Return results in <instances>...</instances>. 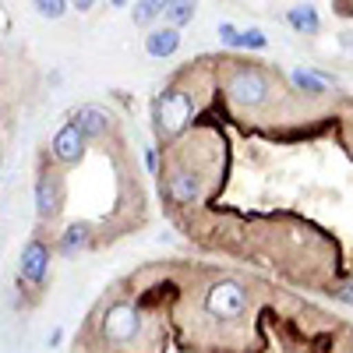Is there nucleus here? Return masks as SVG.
I'll list each match as a JSON object with an SVG mask.
<instances>
[{"label": "nucleus", "mask_w": 353, "mask_h": 353, "mask_svg": "<svg viewBox=\"0 0 353 353\" xmlns=\"http://www.w3.org/2000/svg\"><path fill=\"white\" fill-rule=\"evenodd\" d=\"M141 325H145V318H141V311H138V304H131V301H113L106 311H103V339L110 343V346H131V343H138V336H141Z\"/></svg>", "instance_id": "f257e3e1"}, {"label": "nucleus", "mask_w": 353, "mask_h": 353, "mask_svg": "<svg viewBox=\"0 0 353 353\" xmlns=\"http://www.w3.org/2000/svg\"><path fill=\"white\" fill-rule=\"evenodd\" d=\"M226 92H230L233 103L254 110V106H261V103H269L272 81H269V74H265L261 68L241 64V68H233V74H230V81H226Z\"/></svg>", "instance_id": "f03ea898"}, {"label": "nucleus", "mask_w": 353, "mask_h": 353, "mask_svg": "<svg viewBox=\"0 0 353 353\" xmlns=\"http://www.w3.org/2000/svg\"><path fill=\"white\" fill-rule=\"evenodd\" d=\"M251 307V297H248V290L241 283H233V279H219L209 286V293H205V311H209L212 318H223V321H237L244 318Z\"/></svg>", "instance_id": "7ed1b4c3"}, {"label": "nucleus", "mask_w": 353, "mask_h": 353, "mask_svg": "<svg viewBox=\"0 0 353 353\" xmlns=\"http://www.w3.org/2000/svg\"><path fill=\"white\" fill-rule=\"evenodd\" d=\"M50 258H53V251L43 237H28L21 248V258H18V283L39 293L50 279Z\"/></svg>", "instance_id": "20e7f679"}, {"label": "nucleus", "mask_w": 353, "mask_h": 353, "mask_svg": "<svg viewBox=\"0 0 353 353\" xmlns=\"http://www.w3.org/2000/svg\"><path fill=\"white\" fill-rule=\"evenodd\" d=\"M188 121H191V96L181 92V88H166L156 99V131L163 138L181 134Z\"/></svg>", "instance_id": "39448f33"}, {"label": "nucleus", "mask_w": 353, "mask_h": 353, "mask_svg": "<svg viewBox=\"0 0 353 353\" xmlns=\"http://www.w3.org/2000/svg\"><path fill=\"white\" fill-rule=\"evenodd\" d=\"M61 205H64V181H61V173L43 166L39 176H36V216L43 223H53L57 212H61Z\"/></svg>", "instance_id": "423d86ee"}, {"label": "nucleus", "mask_w": 353, "mask_h": 353, "mask_svg": "<svg viewBox=\"0 0 353 353\" xmlns=\"http://www.w3.org/2000/svg\"><path fill=\"white\" fill-rule=\"evenodd\" d=\"M85 145H88V141L81 138V131L68 121L61 131L53 134V141H50V156H53L57 166H64V170H68V166H78V163L85 159Z\"/></svg>", "instance_id": "0eeeda50"}, {"label": "nucleus", "mask_w": 353, "mask_h": 353, "mask_svg": "<svg viewBox=\"0 0 353 353\" xmlns=\"http://www.w3.org/2000/svg\"><path fill=\"white\" fill-rule=\"evenodd\" d=\"M166 198L173 201V205H198L201 201V176L198 173H191V170H173L170 176H166Z\"/></svg>", "instance_id": "6e6552de"}, {"label": "nucleus", "mask_w": 353, "mask_h": 353, "mask_svg": "<svg viewBox=\"0 0 353 353\" xmlns=\"http://www.w3.org/2000/svg\"><path fill=\"white\" fill-rule=\"evenodd\" d=\"M71 124L81 131V138H85V141H99V138H106V134H110V128H113L110 113H106V110H99V106H78V110L71 113Z\"/></svg>", "instance_id": "1a4fd4ad"}, {"label": "nucleus", "mask_w": 353, "mask_h": 353, "mask_svg": "<svg viewBox=\"0 0 353 353\" xmlns=\"http://www.w3.org/2000/svg\"><path fill=\"white\" fill-rule=\"evenodd\" d=\"M176 50H181V28L159 25V28H152V32L145 36V53L156 57V61H163V57H173Z\"/></svg>", "instance_id": "9d476101"}, {"label": "nucleus", "mask_w": 353, "mask_h": 353, "mask_svg": "<svg viewBox=\"0 0 353 353\" xmlns=\"http://www.w3.org/2000/svg\"><path fill=\"white\" fill-rule=\"evenodd\" d=\"M85 248H92V230H88V223H71V226L61 233V254H64V258H74V254H81Z\"/></svg>", "instance_id": "9b49d317"}, {"label": "nucleus", "mask_w": 353, "mask_h": 353, "mask_svg": "<svg viewBox=\"0 0 353 353\" xmlns=\"http://www.w3.org/2000/svg\"><path fill=\"white\" fill-rule=\"evenodd\" d=\"M286 21L297 28L301 36H318V32H321V14H318V8H311V4L290 8V11H286Z\"/></svg>", "instance_id": "f8f14e48"}, {"label": "nucleus", "mask_w": 353, "mask_h": 353, "mask_svg": "<svg viewBox=\"0 0 353 353\" xmlns=\"http://www.w3.org/2000/svg\"><path fill=\"white\" fill-rule=\"evenodd\" d=\"M290 81H293V88H297V92H307V96H321V92L329 88L325 81H321L318 71H304V68L290 71Z\"/></svg>", "instance_id": "ddd939ff"}, {"label": "nucleus", "mask_w": 353, "mask_h": 353, "mask_svg": "<svg viewBox=\"0 0 353 353\" xmlns=\"http://www.w3.org/2000/svg\"><path fill=\"white\" fill-rule=\"evenodd\" d=\"M163 18L170 21V28L191 25V18H194V4H191V0H173V4L163 8Z\"/></svg>", "instance_id": "4468645a"}, {"label": "nucleus", "mask_w": 353, "mask_h": 353, "mask_svg": "<svg viewBox=\"0 0 353 353\" xmlns=\"http://www.w3.org/2000/svg\"><path fill=\"white\" fill-rule=\"evenodd\" d=\"M163 0H141V4H134V11H131V18H134V25H149L152 18H159L163 14Z\"/></svg>", "instance_id": "2eb2a0df"}, {"label": "nucleus", "mask_w": 353, "mask_h": 353, "mask_svg": "<svg viewBox=\"0 0 353 353\" xmlns=\"http://www.w3.org/2000/svg\"><path fill=\"white\" fill-rule=\"evenodd\" d=\"M32 8H36V14H39V18L57 21V18H64V14H68V8H71V4H64V0H36Z\"/></svg>", "instance_id": "dca6fc26"}, {"label": "nucleus", "mask_w": 353, "mask_h": 353, "mask_svg": "<svg viewBox=\"0 0 353 353\" xmlns=\"http://www.w3.org/2000/svg\"><path fill=\"white\" fill-rule=\"evenodd\" d=\"M241 46L244 50H265L269 46V36H265L261 28H241Z\"/></svg>", "instance_id": "f3484780"}, {"label": "nucleus", "mask_w": 353, "mask_h": 353, "mask_svg": "<svg viewBox=\"0 0 353 353\" xmlns=\"http://www.w3.org/2000/svg\"><path fill=\"white\" fill-rule=\"evenodd\" d=\"M219 43H226V46H241V28H237V25H230V21H223V25H219Z\"/></svg>", "instance_id": "a211bd4d"}, {"label": "nucleus", "mask_w": 353, "mask_h": 353, "mask_svg": "<svg viewBox=\"0 0 353 353\" xmlns=\"http://www.w3.org/2000/svg\"><path fill=\"white\" fill-rule=\"evenodd\" d=\"M336 297H339V301H346V304H353V276H350V279L339 286V293H336Z\"/></svg>", "instance_id": "6ab92c4d"}, {"label": "nucleus", "mask_w": 353, "mask_h": 353, "mask_svg": "<svg viewBox=\"0 0 353 353\" xmlns=\"http://www.w3.org/2000/svg\"><path fill=\"white\" fill-rule=\"evenodd\" d=\"M145 166H149L152 173L159 170V156H156V149H145Z\"/></svg>", "instance_id": "aec40b11"}, {"label": "nucleus", "mask_w": 353, "mask_h": 353, "mask_svg": "<svg viewBox=\"0 0 353 353\" xmlns=\"http://www.w3.org/2000/svg\"><path fill=\"white\" fill-rule=\"evenodd\" d=\"M336 14L339 18H353V4H336Z\"/></svg>", "instance_id": "412c9836"}, {"label": "nucleus", "mask_w": 353, "mask_h": 353, "mask_svg": "<svg viewBox=\"0 0 353 353\" xmlns=\"http://www.w3.org/2000/svg\"><path fill=\"white\" fill-rule=\"evenodd\" d=\"M343 46H350V50H353V32H343Z\"/></svg>", "instance_id": "4be33fe9"}]
</instances>
